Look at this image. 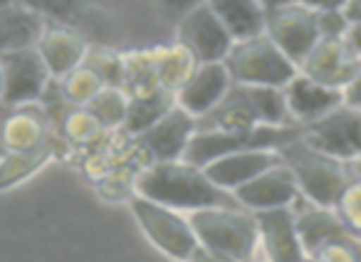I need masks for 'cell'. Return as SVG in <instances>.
<instances>
[{
    "label": "cell",
    "mask_w": 361,
    "mask_h": 262,
    "mask_svg": "<svg viewBox=\"0 0 361 262\" xmlns=\"http://www.w3.org/2000/svg\"><path fill=\"white\" fill-rule=\"evenodd\" d=\"M139 193L166 208L180 213L203 211V208H238V201L231 191L206 176V171L193 163L183 161H164L149 163L139 173Z\"/></svg>",
    "instance_id": "cell-1"
},
{
    "label": "cell",
    "mask_w": 361,
    "mask_h": 262,
    "mask_svg": "<svg viewBox=\"0 0 361 262\" xmlns=\"http://www.w3.org/2000/svg\"><path fill=\"white\" fill-rule=\"evenodd\" d=\"M277 154L295 176L302 201L312 203V206L334 208L341 191L356 176L354 163L329 156V154L310 146L302 139H292V142L282 144Z\"/></svg>",
    "instance_id": "cell-2"
},
{
    "label": "cell",
    "mask_w": 361,
    "mask_h": 262,
    "mask_svg": "<svg viewBox=\"0 0 361 262\" xmlns=\"http://www.w3.org/2000/svg\"><path fill=\"white\" fill-rule=\"evenodd\" d=\"M198 129L247 131L255 126L292 124L285 106V94L277 87H255L233 82L218 106L196 121Z\"/></svg>",
    "instance_id": "cell-3"
},
{
    "label": "cell",
    "mask_w": 361,
    "mask_h": 262,
    "mask_svg": "<svg viewBox=\"0 0 361 262\" xmlns=\"http://www.w3.org/2000/svg\"><path fill=\"white\" fill-rule=\"evenodd\" d=\"M198 245L228 255L238 262H260L255 213L245 208H203L188 213Z\"/></svg>",
    "instance_id": "cell-4"
},
{
    "label": "cell",
    "mask_w": 361,
    "mask_h": 262,
    "mask_svg": "<svg viewBox=\"0 0 361 262\" xmlns=\"http://www.w3.org/2000/svg\"><path fill=\"white\" fill-rule=\"evenodd\" d=\"M223 65L238 85L277 87V89H282L300 72L295 62L265 32L233 42Z\"/></svg>",
    "instance_id": "cell-5"
},
{
    "label": "cell",
    "mask_w": 361,
    "mask_h": 262,
    "mask_svg": "<svg viewBox=\"0 0 361 262\" xmlns=\"http://www.w3.org/2000/svg\"><path fill=\"white\" fill-rule=\"evenodd\" d=\"M129 211L144 237L161 255L173 262H191L198 247V237L188 220V213L166 208L141 193H136L129 201Z\"/></svg>",
    "instance_id": "cell-6"
},
{
    "label": "cell",
    "mask_w": 361,
    "mask_h": 262,
    "mask_svg": "<svg viewBox=\"0 0 361 262\" xmlns=\"http://www.w3.org/2000/svg\"><path fill=\"white\" fill-rule=\"evenodd\" d=\"M302 137L300 124L287 126H255L247 131H221V129H196L183 154V161L203 168L213 158H221L226 154L250 151V149H277L292 139Z\"/></svg>",
    "instance_id": "cell-7"
},
{
    "label": "cell",
    "mask_w": 361,
    "mask_h": 262,
    "mask_svg": "<svg viewBox=\"0 0 361 262\" xmlns=\"http://www.w3.org/2000/svg\"><path fill=\"white\" fill-rule=\"evenodd\" d=\"M265 32L300 70L307 52L319 40V25H317V11L302 6L300 0H292L285 6L267 8L265 11Z\"/></svg>",
    "instance_id": "cell-8"
},
{
    "label": "cell",
    "mask_w": 361,
    "mask_h": 262,
    "mask_svg": "<svg viewBox=\"0 0 361 262\" xmlns=\"http://www.w3.org/2000/svg\"><path fill=\"white\" fill-rule=\"evenodd\" d=\"M302 142L341 161L361 158V109L349 104L336 106L322 119L302 126Z\"/></svg>",
    "instance_id": "cell-9"
},
{
    "label": "cell",
    "mask_w": 361,
    "mask_h": 262,
    "mask_svg": "<svg viewBox=\"0 0 361 262\" xmlns=\"http://www.w3.org/2000/svg\"><path fill=\"white\" fill-rule=\"evenodd\" d=\"M3 70V106L40 104L50 89L52 77L37 50H20L0 55Z\"/></svg>",
    "instance_id": "cell-10"
},
{
    "label": "cell",
    "mask_w": 361,
    "mask_h": 262,
    "mask_svg": "<svg viewBox=\"0 0 361 262\" xmlns=\"http://www.w3.org/2000/svg\"><path fill=\"white\" fill-rule=\"evenodd\" d=\"M176 42L186 45L198 62H223L235 40L206 0H201L176 20Z\"/></svg>",
    "instance_id": "cell-11"
},
{
    "label": "cell",
    "mask_w": 361,
    "mask_h": 262,
    "mask_svg": "<svg viewBox=\"0 0 361 262\" xmlns=\"http://www.w3.org/2000/svg\"><path fill=\"white\" fill-rule=\"evenodd\" d=\"M198 124L188 111L180 106H173L166 116H161L154 126L136 134L134 142L144 156L146 166L149 163H164V161H178L186 154V146L191 137L196 134Z\"/></svg>",
    "instance_id": "cell-12"
},
{
    "label": "cell",
    "mask_w": 361,
    "mask_h": 262,
    "mask_svg": "<svg viewBox=\"0 0 361 262\" xmlns=\"http://www.w3.org/2000/svg\"><path fill=\"white\" fill-rule=\"evenodd\" d=\"M260 260L265 262H302L307 257L297 227L295 208L255 211Z\"/></svg>",
    "instance_id": "cell-13"
},
{
    "label": "cell",
    "mask_w": 361,
    "mask_h": 262,
    "mask_svg": "<svg viewBox=\"0 0 361 262\" xmlns=\"http://www.w3.org/2000/svg\"><path fill=\"white\" fill-rule=\"evenodd\" d=\"M361 67V57L349 45L346 37H319L317 45L302 60L300 72L326 87L341 89L354 80Z\"/></svg>",
    "instance_id": "cell-14"
},
{
    "label": "cell",
    "mask_w": 361,
    "mask_h": 262,
    "mask_svg": "<svg viewBox=\"0 0 361 262\" xmlns=\"http://www.w3.org/2000/svg\"><path fill=\"white\" fill-rule=\"evenodd\" d=\"M233 196H235L238 206L252 213L270 211V208H295L302 201L300 186L282 161L243 183L240 188L233 191Z\"/></svg>",
    "instance_id": "cell-15"
},
{
    "label": "cell",
    "mask_w": 361,
    "mask_h": 262,
    "mask_svg": "<svg viewBox=\"0 0 361 262\" xmlns=\"http://www.w3.org/2000/svg\"><path fill=\"white\" fill-rule=\"evenodd\" d=\"M52 121L42 104H23L0 111V158L13 151H27L52 134Z\"/></svg>",
    "instance_id": "cell-16"
},
{
    "label": "cell",
    "mask_w": 361,
    "mask_h": 262,
    "mask_svg": "<svg viewBox=\"0 0 361 262\" xmlns=\"http://www.w3.org/2000/svg\"><path fill=\"white\" fill-rule=\"evenodd\" d=\"M231 85V72L226 70L223 62H201L196 72L176 92V106L188 111L198 121L216 109Z\"/></svg>",
    "instance_id": "cell-17"
},
{
    "label": "cell",
    "mask_w": 361,
    "mask_h": 262,
    "mask_svg": "<svg viewBox=\"0 0 361 262\" xmlns=\"http://www.w3.org/2000/svg\"><path fill=\"white\" fill-rule=\"evenodd\" d=\"M282 94H285V106L287 114H290V121L300 126L312 124V121L322 119L324 114H329L336 106L344 104V92L322 85V82L312 80V77L302 75V72H297L282 87Z\"/></svg>",
    "instance_id": "cell-18"
},
{
    "label": "cell",
    "mask_w": 361,
    "mask_h": 262,
    "mask_svg": "<svg viewBox=\"0 0 361 262\" xmlns=\"http://www.w3.org/2000/svg\"><path fill=\"white\" fill-rule=\"evenodd\" d=\"M45 62L52 80H62L72 70L85 62L90 52V40L75 25H62V23H47L40 42L35 47Z\"/></svg>",
    "instance_id": "cell-19"
},
{
    "label": "cell",
    "mask_w": 361,
    "mask_h": 262,
    "mask_svg": "<svg viewBox=\"0 0 361 262\" xmlns=\"http://www.w3.org/2000/svg\"><path fill=\"white\" fill-rule=\"evenodd\" d=\"M67 151H70V144L60 137V131H52L40 146L27 149V151L6 154V156L0 158V193H6L11 188L20 186V183L30 181L47 163L65 156Z\"/></svg>",
    "instance_id": "cell-20"
},
{
    "label": "cell",
    "mask_w": 361,
    "mask_h": 262,
    "mask_svg": "<svg viewBox=\"0 0 361 262\" xmlns=\"http://www.w3.org/2000/svg\"><path fill=\"white\" fill-rule=\"evenodd\" d=\"M280 161H282L280 154L272 151V149H250V151H235V154H226L221 158H213L211 163L203 166V171H206V176L216 186L233 193L243 183H247L257 173H262L265 168L275 166Z\"/></svg>",
    "instance_id": "cell-21"
},
{
    "label": "cell",
    "mask_w": 361,
    "mask_h": 262,
    "mask_svg": "<svg viewBox=\"0 0 361 262\" xmlns=\"http://www.w3.org/2000/svg\"><path fill=\"white\" fill-rule=\"evenodd\" d=\"M47 20L25 6H11L0 11V55L20 50H35L45 32Z\"/></svg>",
    "instance_id": "cell-22"
},
{
    "label": "cell",
    "mask_w": 361,
    "mask_h": 262,
    "mask_svg": "<svg viewBox=\"0 0 361 262\" xmlns=\"http://www.w3.org/2000/svg\"><path fill=\"white\" fill-rule=\"evenodd\" d=\"M206 6L221 18L233 40H245L265 30V8L257 0H206Z\"/></svg>",
    "instance_id": "cell-23"
},
{
    "label": "cell",
    "mask_w": 361,
    "mask_h": 262,
    "mask_svg": "<svg viewBox=\"0 0 361 262\" xmlns=\"http://www.w3.org/2000/svg\"><path fill=\"white\" fill-rule=\"evenodd\" d=\"M154 65H156V77L159 85L169 92H178L183 87V82L196 72V67L201 62L196 60L191 50L180 42H166V45L154 47Z\"/></svg>",
    "instance_id": "cell-24"
},
{
    "label": "cell",
    "mask_w": 361,
    "mask_h": 262,
    "mask_svg": "<svg viewBox=\"0 0 361 262\" xmlns=\"http://www.w3.org/2000/svg\"><path fill=\"white\" fill-rule=\"evenodd\" d=\"M176 106V94L169 89H156L151 94H141V96H129V109H126V119L124 126L119 131L136 137L141 131H146L149 126H154L161 116H166L171 109Z\"/></svg>",
    "instance_id": "cell-25"
},
{
    "label": "cell",
    "mask_w": 361,
    "mask_h": 262,
    "mask_svg": "<svg viewBox=\"0 0 361 262\" xmlns=\"http://www.w3.org/2000/svg\"><path fill=\"white\" fill-rule=\"evenodd\" d=\"M121 89L129 96L151 94L161 89L154 65V47L149 50H129L121 52Z\"/></svg>",
    "instance_id": "cell-26"
},
{
    "label": "cell",
    "mask_w": 361,
    "mask_h": 262,
    "mask_svg": "<svg viewBox=\"0 0 361 262\" xmlns=\"http://www.w3.org/2000/svg\"><path fill=\"white\" fill-rule=\"evenodd\" d=\"M139 163H121L92 183L97 188V196L104 203H126L129 206L131 198L139 193Z\"/></svg>",
    "instance_id": "cell-27"
},
{
    "label": "cell",
    "mask_w": 361,
    "mask_h": 262,
    "mask_svg": "<svg viewBox=\"0 0 361 262\" xmlns=\"http://www.w3.org/2000/svg\"><path fill=\"white\" fill-rule=\"evenodd\" d=\"M60 137L65 139L70 146H92L106 134V129L99 124L94 114L87 106H72L60 121Z\"/></svg>",
    "instance_id": "cell-28"
},
{
    "label": "cell",
    "mask_w": 361,
    "mask_h": 262,
    "mask_svg": "<svg viewBox=\"0 0 361 262\" xmlns=\"http://www.w3.org/2000/svg\"><path fill=\"white\" fill-rule=\"evenodd\" d=\"M55 85L60 96L70 106H87L106 87L104 80L92 67H87L85 62L77 70H72L70 75L62 77V80H55Z\"/></svg>",
    "instance_id": "cell-29"
},
{
    "label": "cell",
    "mask_w": 361,
    "mask_h": 262,
    "mask_svg": "<svg viewBox=\"0 0 361 262\" xmlns=\"http://www.w3.org/2000/svg\"><path fill=\"white\" fill-rule=\"evenodd\" d=\"M20 6L30 8L47 23H62V25H80L92 11L97 0H20Z\"/></svg>",
    "instance_id": "cell-30"
},
{
    "label": "cell",
    "mask_w": 361,
    "mask_h": 262,
    "mask_svg": "<svg viewBox=\"0 0 361 262\" xmlns=\"http://www.w3.org/2000/svg\"><path fill=\"white\" fill-rule=\"evenodd\" d=\"M87 109L99 119V124L106 131H119L124 126L126 109H129V94L121 87H109L106 85L94 99L87 104Z\"/></svg>",
    "instance_id": "cell-31"
},
{
    "label": "cell",
    "mask_w": 361,
    "mask_h": 262,
    "mask_svg": "<svg viewBox=\"0 0 361 262\" xmlns=\"http://www.w3.org/2000/svg\"><path fill=\"white\" fill-rule=\"evenodd\" d=\"M85 65L92 67V70L104 80V85H109V87L121 85V52L109 50V47L90 45V52H87V57H85Z\"/></svg>",
    "instance_id": "cell-32"
},
{
    "label": "cell",
    "mask_w": 361,
    "mask_h": 262,
    "mask_svg": "<svg viewBox=\"0 0 361 262\" xmlns=\"http://www.w3.org/2000/svg\"><path fill=\"white\" fill-rule=\"evenodd\" d=\"M334 213L349 230L361 235V176L356 173L354 181L341 191L339 201L334 206Z\"/></svg>",
    "instance_id": "cell-33"
},
{
    "label": "cell",
    "mask_w": 361,
    "mask_h": 262,
    "mask_svg": "<svg viewBox=\"0 0 361 262\" xmlns=\"http://www.w3.org/2000/svg\"><path fill=\"white\" fill-rule=\"evenodd\" d=\"M317 25H319V37H346L351 23L344 8H334V11L317 13Z\"/></svg>",
    "instance_id": "cell-34"
},
{
    "label": "cell",
    "mask_w": 361,
    "mask_h": 262,
    "mask_svg": "<svg viewBox=\"0 0 361 262\" xmlns=\"http://www.w3.org/2000/svg\"><path fill=\"white\" fill-rule=\"evenodd\" d=\"M159 3V8H161V13H164L169 20H178L183 13H188L193 6H198L201 0H156Z\"/></svg>",
    "instance_id": "cell-35"
},
{
    "label": "cell",
    "mask_w": 361,
    "mask_h": 262,
    "mask_svg": "<svg viewBox=\"0 0 361 262\" xmlns=\"http://www.w3.org/2000/svg\"><path fill=\"white\" fill-rule=\"evenodd\" d=\"M344 104L361 109V67L356 70L354 80H351L349 85L344 87Z\"/></svg>",
    "instance_id": "cell-36"
},
{
    "label": "cell",
    "mask_w": 361,
    "mask_h": 262,
    "mask_svg": "<svg viewBox=\"0 0 361 262\" xmlns=\"http://www.w3.org/2000/svg\"><path fill=\"white\" fill-rule=\"evenodd\" d=\"M191 262H238V260H233V257L221 255V252L208 250V247L198 245L196 252H193V257H191Z\"/></svg>",
    "instance_id": "cell-37"
},
{
    "label": "cell",
    "mask_w": 361,
    "mask_h": 262,
    "mask_svg": "<svg viewBox=\"0 0 361 262\" xmlns=\"http://www.w3.org/2000/svg\"><path fill=\"white\" fill-rule=\"evenodd\" d=\"M300 3L319 13V11H334V8H344L349 0H300Z\"/></svg>",
    "instance_id": "cell-38"
},
{
    "label": "cell",
    "mask_w": 361,
    "mask_h": 262,
    "mask_svg": "<svg viewBox=\"0 0 361 262\" xmlns=\"http://www.w3.org/2000/svg\"><path fill=\"white\" fill-rule=\"evenodd\" d=\"M344 13L351 25H361V0H349L344 6Z\"/></svg>",
    "instance_id": "cell-39"
},
{
    "label": "cell",
    "mask_w": 361,
    "mask_h": 262,
    "mask_svg": "<svg viewBox=\"0 0 361 262\" xmlns=\"http://www.w3.org/2000/svg\"><path fill=\"white\" fill-rule=\"evenodd\" d=\"M346 40H349V45L356 50V55L361 57V25H351L349 32H346Z\"/></svg>",
    "instance_id": "cell-40"
},
{
    "label": "cell",
    "mask_w": 361,
    "mask_h": 262,
    "mask_svg": "<svg viewBox=\"0 0 361 262\" xmlns=\"http://www.w3.org/2000/svg\"><path fill=\"white\" fill-rule=\"evenodd\" d=\"M257 3L267 11V8H277V6H285V3H292V0H257Z\"/></svg>",
    "instance_id": "cell-41"
},
{
    "label": "cell",
    "mask_w": 361,
    "mask_h": 262,
    "mask_svg": "<svg viewBox=\"0 0 361 262\" xmlns=\"http://www.w3.org/2000/svg\"><path fill=\"white\" fill-rule=\"evenodd\" d=\"M18 3H20V0H0V11H3V8H11V6H18Z\"/></svg>",
    "instance_id": "cell-42"
},
{
    "label": "cell",
    "mask_w": 361,
    "mask_h": 262,
    "mask_svg": "<svg viewBox=\"0 0 361 262\" xmlns=\"http://www.w3.org/2000/svg\"><path fill=\"white\" fill-rule=\"evenodd\" d=\"M6 109V106H3V70H0V111Z\"/></svg>",
    "instance_id": "cell-43"
},
{
    "label": "cell",
    "mask_w": 361,
    "mask_h": 262,
    "mask_svg": "<svg viewBox=\"0 0 361 262\" xmlns=\"http://www.w3.org/2000/svg\"><path fill=\"white\" fill-rule=\"evenodd\" d=\"M302 262H312V260H310V257H305V260H302Z\"/></svg>",
    "instance_id": "cell-44"
},
{
    "label": "cell",
    "mask_w": 361,
    "mask_h": 262,
    "mask_svg": "<svg viewBox=\"0 0 361 262\" xmlns=\"http://www.w3.org/2000/svg\"><path fill=\"white\" fill-rule=\"evenodd\" d=\"M260 262H265V260H260Z\"/></svg>",
    "instance_id": "cell-45"
}]
</instances>
